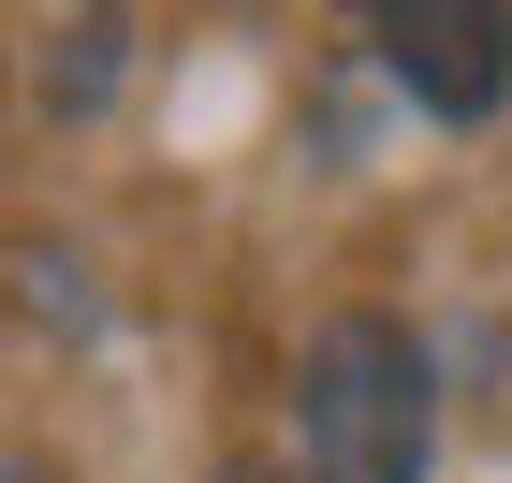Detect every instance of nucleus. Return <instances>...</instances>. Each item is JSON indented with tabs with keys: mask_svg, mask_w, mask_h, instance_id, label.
<instances>
[{
	"mask_svg": "<svg viewBox=\"0 0 512 483\" xmlns=\"http://www.w3.org/2000/svg\"><path fill=\"white\" fill-rule=\"evenodd\" d=\"M381 15V74L425 118H498L512 103V0H366Z\"/></svg>",
	"mask_w": 512,
	"mask_h": 483,
	"instance_id": "f03ea898",
	"label": "nucleus"
},
{
	"mask_svg": "<svg viewBox=\"0 0 512 483\" xmlns=\"http://www.w3.org/2000/svg\"><path fill=\"white\" fill-rule=\"evenodd\" d=\"M220 483H264V469H220Z\"/></svg>",
	"mask_w": 512,
	"mask_h": 483,
	"instance_id": "7ed1b4c3",
	"label": "nucleus"
},
{
	"mask_svg": "<svg viewBox=\"0 0 512 483\" xmlns=\"http://www.w3.org/2000/svg\"><path fill=\"white\" fill-rule=\"evenodd\" d=\"M0 483H15V469H0Z\"/></svg>",
	"mask_w": 512,
	"mask_h": 483,
	"instance_id": "20e7f679",
	"label": "nucleus"
},
{
	"mask_svg": "<svg viewBox=\"0 0 512 483\" xmlns=\"http://www.w3.org/2000/svg\"><path fill=\"white\" fill-rule=\"evenodd\" d=\"M293 440L308 483H425L439 469V366L410 322H322L308 366H293Z\"/></svg>",
	"mask_w": 512,
	"mask_h": 483,
	"instance_id": "f257e3e1",
	"label": "nucleus"
}]
</instances>
